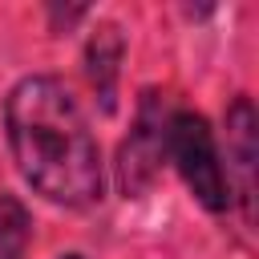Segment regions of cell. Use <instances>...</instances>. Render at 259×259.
Here are the masks:
<instances>
[{
	"mask_svg": "<svg viewBox=\"0 0 259 259\" xmlns=\"http://www.w3.org/2000/svg\"><path fill=\"white\" fill-rule=\"evenodd\" d=\"M166 125H170L166 97L158 89H146L142 101H138L134 130L117 150V186H121L125 198H138L154 186L162 158H166Z\"/></svg>",
	"mask_w": 259,
	"mask_h": 259,
	"instance_id": "3957f363",
	"label": "cell"
},
{
	"mask_svg": "<svg viewBox=\"0 0 259 259\" xmlns=\"http://www.w3.org/2000/svg\"><path fill=\"white\" fill-rule=\"evenodd\" d=\"M121 53H125V36L117 24L101 20L89 40H85V77L93 85V93L101 97V109L113 113V97H117V73H121Z\"/></svg>",
	"mask_w": 259,
	"mask_h": 259,
	"instance_id": "5b68a950",
	"label": "cell"
},
{
	"mask_svg": "<svg viewBox=\"0 0 259 259\" xmlns=\"http://www.w3.org/2000/svg\"><path fill=\"white\" fill-rule=\"evenodd\" d=\"M61 259H81V255H61Z\"/></svg>",
	"mask_w": 259,
	"mask_h": 259,
	"instance_id": "52a82bcc",
	"label": "cell"
},
{
	"mask_svg": "<svg viewBox=\"0 0 259 259\" xmlns=\"http://www.w3.org/2000/svg\"><path fill=\"white\" fill-rule=\"evenodd\" d=\"M227 182L231 174L239 178V198L251 214V198H255V162H259V117L247 93H239L227 105Z\"/></svg>",
	"mask_w": 259,
	"mask_h": 259,
	"instance_id": "277c9868",
	"label": "cell"
},
{
	"mask_svg": "<svg viewBox=\"0 0 259 259\" xmlns=\"http://www.w3.org/2000/svg\"><path fill=\"white\" fill-rule=\"evenodd\" d=\"M166 158L178 166L186 190L210 214H223L231 206V182H227V170L219 162L214 134H210V125H206L202 113H190V109L170 113V125H166Z\"/></svg>",
	"mask_w": 259,
	"mask_h": 259,
	"instance_id": "7a4b0ae2",
	"label": "cell"
},
{
	"mask_svg": "<svg viewBox=\"0 0 259 259\" xmlns=\"http://www.w3.org/2000/svg\"><path fill=\"white\" fill-rule=\"evenodd\" d=\"M28 243H32L28 206L12 190H0V259H28Z\"/></svg>",
	"mask_w": 259,
	"mask_h": 259,
	"instance_id": "8992f818",
	"label": "cell"
},
{
	"mask_svg": "<svg viewBox=\"0 0 259 259\" xmlns=\"http://www.w3.org/2000/svg\"><path fill=\"white\" fill-rule=\"evenodd\" d=\"M4 130L20 178L40 198L57 206H93L101 198V150L61 77H20L4 97Z\"/></svg>",
	"mask_w": 259,
	"mask_h": 259,
	"instance_id": "6da1fadb",
	"label": "cell"
}]
</instances>
